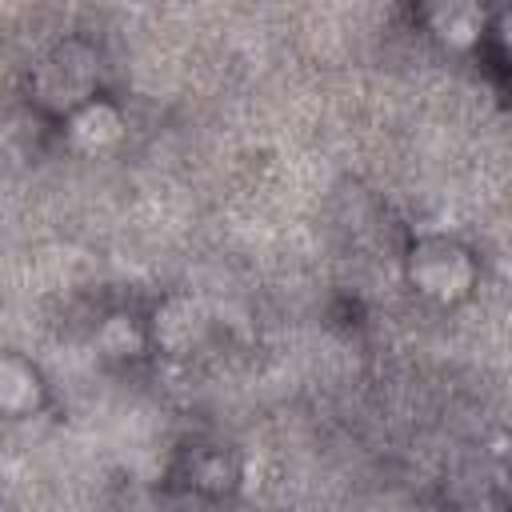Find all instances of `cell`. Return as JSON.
I'll return each instance as SVG.
<instances>
[{"label":"cell","instance_id":"277c9868","mask_svg":"<svg viewBox=\"0 0 512 512\" xmlns=\"http://www.w3.org/2000/svg\"><path fill=\"white\" fill-rule=\"evenodd\" d=\"M120 132H124V120L108 100H88L84 108H76L68 116V140L80 152H100V148L116 144Z\"/></svg>","mask_w":512,"mask_h":512},{"label":"cell","instance_id":"5b68a950","mask_svg":"<svg viewBox=\"0 0 512 512\" xmlns=\"http://www.w3.org/2000/svg\"><path fill=\"white\" fill-rule=\"evenodd\" d=\"M200 328H204V312H200V304H192V300H168V304L156 312V324H152L156 340H160L168 352H188L192 340L200 336Z\"/></svg>","mask_w":512,"mask_h":512},{"label":"cell","instance_id":"52a82bcc","mask_svg":"<svg viewBox=\"0 0 512 512\" xmlns=\"http://www.w3.org/2000/svg\"><path fill=\"white\" fill-rule=\"evenodd\" d=\"M192 484L200 492H224L236 484V460L220 448H204L192 456Z\"/></svg>","mask_w":512,"mask_h":512},{"label":"cell","instance_id":"8992f818","mask_svg":"<svg viewBox=\"0 0 512 512\" xmlns=\"http://www.w3.org/2000/svg\"><path fill=\"white\" fill-rule=\"evenodd\" d=\"M428 24H432V32H436L444 44L468 48V44H476L480 32H484V12H480L476 4H440V8L428 12Z\"/></svg>","mask_w":512,"mask_h":512},{"label":"cell","instance_id":"6da1fadb","mask_svg":"<svg viewBox=\"0 0 512 512\" xmlns=\"http://www.w3.org/2000/svg\"><path fill=\"white\" fill-rule=\"evenodd\" d=\"M408 276L412 284L432 296V300H464L476 284V260L468 256V248H460L456 240H444V236H428L412 248L408 256Z\"/></svg>","mask_w":512,"mask_h":512},{"label":"cell","instance_id":"3957f363","mask_svg":"<svg viewBox=\"0 0 512 512\" xmlns=\"http://www.w3.org/2000/svg\"><path fill=\"white\" fill-rule=\"evenodd\" d=\"M40 404H44L40 372L20 356H0V412L4 416H28Z\"/></svg>","mask_w":512,"mask_h":512},{"label":"cell","instance_id":"ba28073f","mask_svg":"<svg viewBox=\"0 0 512 512\" xmlns=\"http://www.w3.org/2000/svg\"><path fill=\"white\" fill-rule=\"evenodd\" d=\"M100 344H104V352H112V356H132V352H140L144 336L132 328L128 316H112V320L100 328Z\"/></svg>","mask_w":512,"mask_h":512},{"label":"cell","instance_id":"7a4b0ae2","mask_svg":"<svg viewBox=\"0 0 512 512\" xmlns=\"http://www.w3.org/2000/svg\"><path fill=\"white\" fill-rule=\"evenodd\" d=\"M96 56L84 44H60L36 72V92L56 112H76L92 100Z\"/></svg>","mask_w":512,"mask_h":512}]
</instances>
